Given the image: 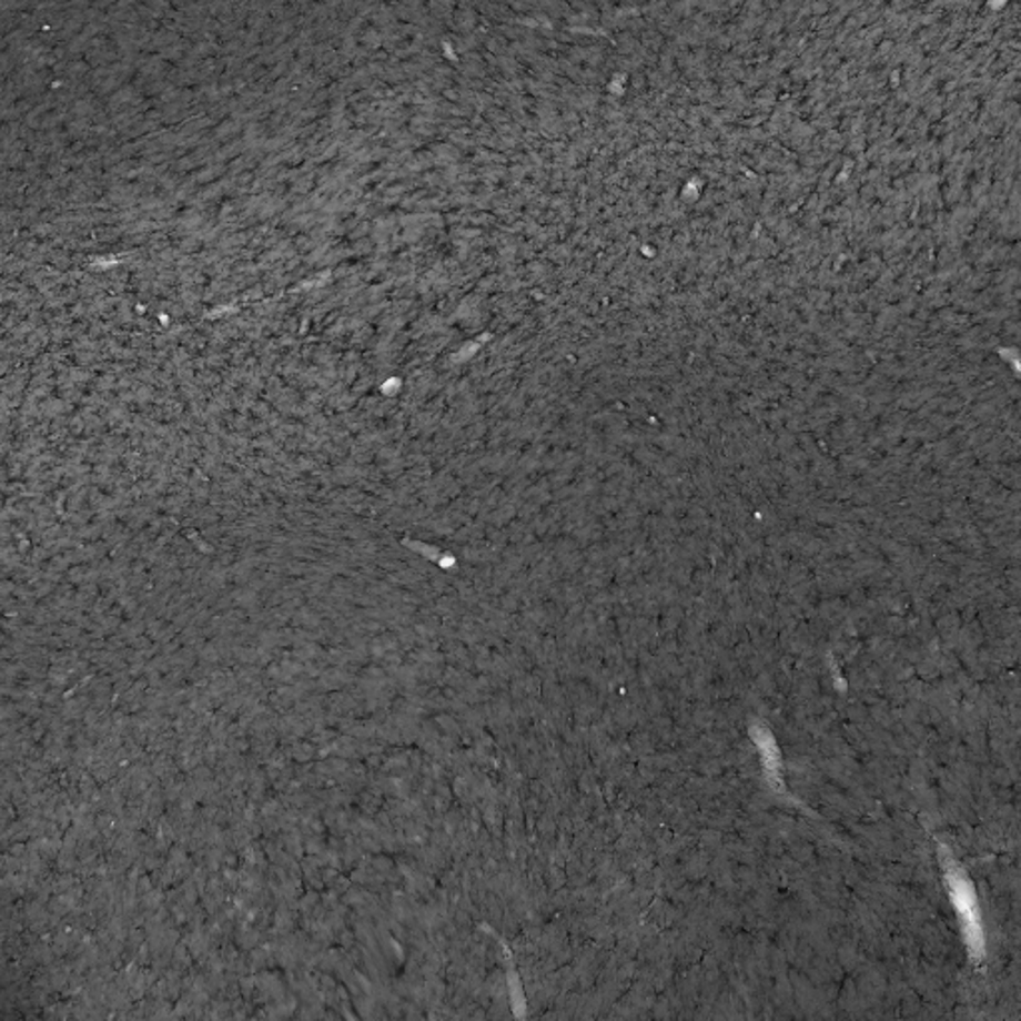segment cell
I'll return each instance as SVG.
<instances>
[{
    "label": "cell",
    "instance_id": "cell-1",
    "mask_svg": "<svg viewBox=\"0 0 1021 1021\" xmlns=\"http://www.w3.org/2000/svg\"><path fill=\"white\" fill-rule=\"evenodd\" d=\"M946 878H948V884H950V890H952L956 910H958L960 918H962L963 932H966L968 943H970V948H972V953L973 956H982V926H980V916H978V910H975V898H973L970 882L958 875V868H956V866H948V862H946Z\"/></svg>",
    "mask_w": 1021,
    "mask_h": 1021
}]
</instances>
